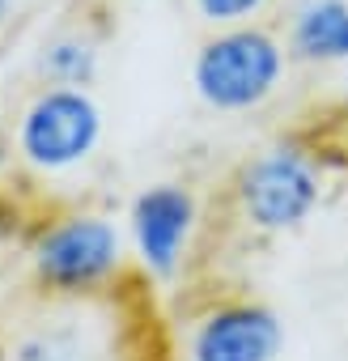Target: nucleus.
Here are the masks:
<instances>
[{
	"mask_svg": "<svg viewBox=\"0 0 348 361\" xmlns=\"http://www.w3.org/2000/svg\"><path fill=\"white\" fill-rule=\"evenodd\" d=\"M268 0H196V9L204 22L230 30V26H251L255 13H263Z\"/></svg>",
	"mask_w": 348,
	"mask_h": 361,
	"instance_id": "obj_10",
	"label": "nucleus"
},
{
	"mask_svg": "<svg viewBox=\"0 0 348 361\" xmlns=\"http://www.w3.org/2000/svg\"><path fill=\"white\" fill-rule=\"evenodd\" d=\"M9 361H98V348L81 327L51 323V327H39V331L22 336Z\"/></svg>",
	"mask_w": 348,
	"mask_h": 361,
	"instance_id": "obj_8",
	"label": "nucleus"
},
{
	"mask_svg": "<svg viewBox=\"0 0 348 361\" xmlns=\"http://www.w3.org/2000/svg\"><path fill=\"white\" fill-rule=\"evenodd\" d=\"M123 264V238L106 217L81 213L51 226L35 247L39 276L60 293H89L106 285Z\"/></svg>",
	"mask_w": 348,
	"mask_h": 361,
	"instance_id": "obj_3",
	"label": "nucleus"
},
{
	"mask_svg": "<svg viewBox=\"0 0 348 361\" xmlns=\"http://www.w3.org/2000/svg\"><path fill=\"white\" fill-rule=\"evenodd\" d=\"M43 68L51 81H60L64 90H81L94 68H98V51L89 39H56L47 51H43Z\"/></svg>",
	"mask_w": 348,
	"mask_h": 361,
	"instance_id": "obj_9",
	"label": "nucleus"
},
{
	"mask_svg": "<svg viewBox=\"0 0 348 361\" xmlns=\"http://www.w3.org/2000/svg\"><path fill=\"white\" fill-rule=\"evenodd\" d=\"M5 13H9V0H0V22H5Z\"/></svg>",
	"mask_w": 348,
	"mask_h": 361,
	"instance_id": "obj_11",
	"label": "nucleus"
},
{
	"mask_svg": "<svg viewBox=\"0 0 348 361\" xmlns=\"http://www.w3.org/2000/svg\"><path fill=\"white\" fill-rule=\"evenodd\" d=\"M102 136V115L98 102L85 90H43L26 115H22V153L39 166V170H68L77 161H85L94 153Z\"/></svg>",
	"mask_w": 348,
	"mask_h": 361,
	"instance_id": "obj_4",
	"label": "nucleus"
},
{
	"mask_svg": "<svg viewBox=\"0 0 348 361\" xmlns=\"http://www.w3.org/2000/svg\"><path fill=\"white\" fill-rule=\"evenodd\" d=\"M196 230V196L179 183L144 188L132 200V243L153 276H174Z\"/></svg>",
	"mask_w": 348,
	"mask_h": 361,
	"instance_id": "obj_6",
	"label": "nucleus"
},
{
	"mask_svg": "<svg viewBox=\"0 0 348 361\" xmlns=\"http://www.w3.org/2000/svg\"><path fill=\"white\" fill-rule=\"evenodd\" d=\"M285 327L263 302H221L196 319L187 336V361H276Z\"/></svg>",
	"mask_w": 348,
	"mask_h": 361,
	"instance_id": "obj_5",
	"label": "nucleus"
},
{
	"mask_svg": "<svg viewBox=\"0 0 348 361\" xmlns=\"http://www.w3.org/2000/svg\"><path fill=\"white\" fill-rule=\"evenodd\" d=\"M234 196H238L242 217L255 230H263V234L297 230L302 221H310V213L323 200L318 157L297 140H280V145L255 153L238 170Z\"/></svg>",
	"mask_w": 348,
	"mask_h": 361,
	"instance_id": "obj_2",
	"label": "nucleus"
},
{
	"mask_svg": "<svg viewBox=\"0 0 348 361\" xmlns=\"http://www.w3.org/2000/svg\"><path fill=\"white\" fill-rule=\"evenodd\" d=\"M285 43L263 26L217 30L192 64L196 94L217 111H251L268 102L285 77Z\"/></svg>",
	"mask_w": 348,
	"mask_h": 361,
	"instance_id": "obj_1",
	"label": "nucleus"
},
{
	"mask_svg": "<svg viewBox=\"0 0 348 361\" xmlns=\"http://www.w3.org/2000/svg\"><path fill=\"white\" fill-rule=\"evenodd\" d=\"M344 115H348V81H344Z\"/></svg>",
	"mask_w": 348,
	"mask_h": 361,
	"instance_id": "obj_12",
	"label": "nucleus"
},
{
	"mask_svg": "<svg viewBox=\"0 0 348 361\" xmlns=\"http://www.w3.org/2000/svg\"><path fill=\"white\" fill-rule=\"evenodd\" d=\"M289 56L302 64H348V0H302L289 22Z\"/></svg>",
	"mask_w": 348,
	"mask_h": 361,
	"instance_id": "obj_7",
	"label": "nucleus"
}]
</instances>
